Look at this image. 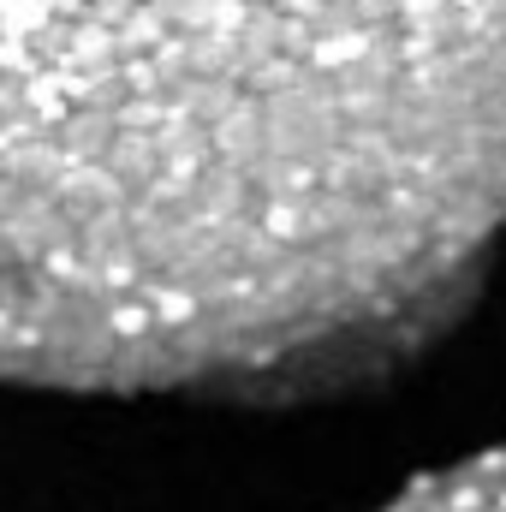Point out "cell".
<instances>
[{
	"instance_id": "6da1fadb",
	"label": "cell",
	"mask_w": 506,
	"mask_h": 512,
	"mask_svg": "<svg viewBox=\"0 0 506 512\" xmlns=\"http://www.w3.org/2000/svg\"><path fill=\"white\" fill-rule=\"evenodd\" d=\"M506 233V0H0V382L292 387Z\"/></svg>"
},
{
	"instance_id": "7a4b0ae2",
	"label": "cell",
	"mask_w": 506,
	"mask_h": 512,
	"mask_svg": "<svg viewBox=\"0 0 506 512\" xmlns=\"http://www.w3.org/2000/svg\"><path fill=\"white\" fill-rule=\"evenodd\" d=\"M381 512H506V453L459 465L447 477H429Z\"/></svg>"
}]
</instances>
